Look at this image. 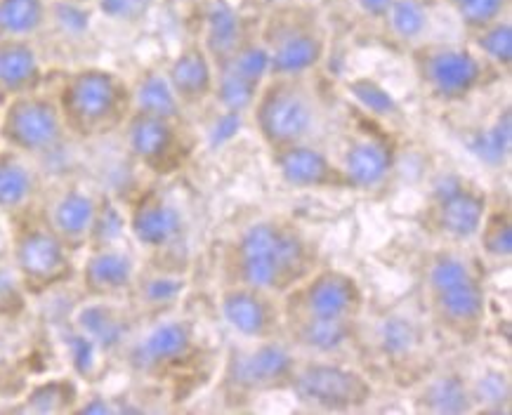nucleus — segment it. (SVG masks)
Here are the masks:
<instances>
[{
    "mask_svg": "<svg viewBox=\"0 0 512 415\" xmlns=\"http://www.w3.org/2000/svg\"><path fill=\"white\" fill-rule=\"evenodd\" d=\"M321 262L319 243L298 222L269 215L251 222L222 248V283H246L284 295Z\"/></svg>",
    "mask_w": 512,
    "mask_h": 415,
    "instance_id": "nucleus-1",
    "label": "nucleus"
},
{
    "mask_svg": "<svg viewBox=\"0 0 512 415\" xmlns=\"http://www.w3.org/2000/svg\"><path fill=\"white\" fill-rule=\"evenodd\" d=\"M482 258L463 246L430 250L420 269L423 300L430 324L444 340L470 347L479 342L489 321V293Z\"/></svg>",
    "mask_w": 512,
    "mask_h": 415,
    "instance_id": "nucleus-2",
    "label": "nucleus"
},
{
    "mask_svg": "<svg viewBox=\"0 0 512 415\" xmlns=\"http://www.w3.org/2000/svg\"><path fill=\"white\" fill-rule=\"evenodd\" d=\"M69 137L93 142L123 128L133 111L130 83L116 71L81 67L69 71L55 92Z\"/></svg>",
    "mask_w": 512,
    "mask_h": 415,
    "instance_id": "nucleus-3",
    "label": "nucleus"
},
{
    "mask_svg": "<svg viewBox=\"0 0 512 415\" xmlns=\"http://www.w3.org/2000/svg\"><path fill=\"white\" fill-rule=\"evenodd\" d=\"M255 133L269 149L314 142L324 104L310 76H269L251 111Z\"/></svg>",
    "mask_w": 512,
    "mask_h": 415,
    "instance_id": "nucleus-4",
    "label": "nucleus"
},
{
    "mask_svg": "<svg viewBox=\"0 0 512 415\" xmlns=\"http://www.w3.org/2000/svg\"><path fill=\"white\" fill-rule=\"evenodd\" d=\"M411 64L420 90L444 107L468 102L503 78L470 45L416 43Z\"/></svg>",
    "mask_w": 512,
    "mask_h": 415,
    "instance_id": "nucleus-5",
    "label": "nucleus"
},
{
    "mask_svg": "<svg viewBox=\"0 0 512 415\" xmlns=\"http://www.w3.org/2000/svg\"><path fill=\"white\" fill-rule=\"evenodd\" d=\"M128 366L152 380H187L201 375L208 349L194 321L185 316H159L123 349Z\"/></svg>",
    "mask_w": 512,
    "mask_h": 415,
    "instance_id": "nucleus-6",
    "label": "nucleus"
},
{
    "mask_svg": "<svg viewBox=\"0 0 512 415\" xmlns=\"http://www.w3.org/2000/svg\"><path fill=\"white\" fill-rule=\"evenodd\" d=\"M10 246L12 272L26 295H45L76 281V253L31 208L12 217Z\"/></svg>",
    "mask_w": 512,
    "mask_h": 415,
    "instance_id": "nucleus-7",
    "label": "nucleus"
},
{
    "mask_svg": "<svg viewBox=\"0 0 512 415\" xmlns=\"http://www.w3.org/2000/svg\"><path fill=\"white\" fill-rule=\"evenodd\" d=\"M300 354L284 338L246 342L232 347L222 361L220 394L227 401H251L267 394H288Z\"/></svg>",
    "mask_w": 512,
    "mask_h": 415,
    "instance_id": "nucleus-8",
    "label": "nucleus"
},
{
    "mask_svg": "<svg viewBox=\"0 0 512 415\" xmlns=\"http://www.w3.org/2000/svg\"><path fill=\"white\" fill-rule=\"evenodd\" d=\"M258 38L267 48L272 76H310L326 59L324 26L317 12L298 0L267 10Z\"/></svg>",
    "mask_w": 512,
    "mask_h": 415,
    "instance_id": "nucleus-9",
    "label": "nucleus"
},
{
    "mask_svg": "<svg viewBox=\"0 0 512 415\" xmlns=\"http://www.w3.org/2000/svg\"><path fill=\"white\" fill-rule=\"evenodd\" d=\"M288 394L312 411L354 413L373 404L376 385L347 359L303 357Z\"/></svg>",
    "mask_w": 512,
    "mask_h": 415,
    "instance_id": "nucleus-10",
    "label": "nucleus"
},
{
    "mask_svg": "<svg viewBox=\"0 0 512 415\" xmlns=\"http://www.w3.org/2000/svg\"><path fill=\"white\" fill-rule=\"evenodd\" d=\"M489 201V191L470 177L442 175L430 187L423 206V229L439 243L468 246L475 241Z\"/></svg>",
    "mask_w": 512,
    "mask_h": 415,
    "instance_id": "nucleus-11",
    "label": "nucleus"
},
{
    "mask_svg": "<svg viewBox=\"0 0 512 415\" xmlns=\"http://www.w3.org/2000/svg\"><path fill=\"white\" fill-rule=\"evenodd\" d=\"M126 227L137 248L161 260L159 267L182 272L189 225L173 199L159 189L140 191L126 213Z\"/></svg>",
    "mask_w": 512,
    "mask_h": 415,
    "instance_id": "nucleus-12",
    "label": "nucleus"
},
{
    "mask_svg": "<svg viewBox=\"0 0 512 415\" xmlns=\"http://www.w3.org/2000/svg\"><path fill=\"white\" fill-rule=\"evenodd\" d=\"M67 128L55 95L36 90L0 104V142L19 154L48 156L67 142Z\"/></svg>",
    "mask_w": 512,
    "mask_h": 415,
    "instance_id": "nucleus-13",
    "label": "nucleus"
},
{
    "mask_svg": "<svg viewBox=\"0 0 512 415\" xmlns=\"http://www.w3.org/2000/svg\"><path fill=\"white\" fill-rule=\"evenodd\" d=\"M284 312L321 321H359L366 312V293L354 274L319 265L284 295Z\"/></svg>",
    "mask_w": 512,
    "mask_h": 415,
    "instance_id": "nucleus-14",
    "label": "nucleus"
},
{
    "mask_svg": "<svg viewBox=\"0 0 512 415\" xmlns=\"http://www.w3.org/2000/svg\"><path fill=\"white\" fill-rule=\"evenodd\" d=\"M121 133L133 161L156 177L180 173L194 154V140L187 121H170V118L130 111Z\"/></svg>",
    "mask_w": 512,
    "mask_h": 415,
    "instance_id": "nucleus-15",
    "label": "nucleus"
},
{
    "mask_svg": "<svg viewBox=\"0 0 512 415\" xmlns=\"http://www.w3.org/2000/svg\"><path fill=\"white\" fill-rule=\"evenodd\" d=\"M218 309L239 340L260 342L284 338V298L246 283H222Z\"/></svg>",
    "mask_w": 512,
    "mask_h": 415,
    "instance_id": "nucleus-16",
    "label": "nucleus"
},
{
    "mask_svg": "<svg viewBox=\"0 0 512 415\" xmlns=\"http://www.w3.org/2000/svg\"><path fill=\"white\" fill-rule=\"evenodd\" d=\"M269 76L267 48L258 36L246 38L215 64L213 100L229 114H248Z\"/></svg>",
    "mask_w": 512,
    "mask_h": 415,
    "instance_id": "nucleus-17",
    "label": "nucleus"
},
{
    "mask_svg": "<svg viewBox=\"0 0 512 415\" xmlns=\"http://www.w3.org/2000/svg\"><path fill=\"white\" fill-rule=\"evenodd\" d=\"M340 168L350 182V191H380L397 168V147L392 137L376 128H364L347 137Z\"/></svg>",
    "mask_w": 512,
    "mask_h": 415,
    "instance_id": "nucleus-18",
    "label": "nucleus"
},
{
    "mask_svg": "<svg viewBox=\"0 0 512 415\" xmlns=\"http://www.w3.org/2000/svg\"><path fill=\"white\" fill-rule=\"evenodd\" d=\"M269 158L288 187L300 191H350V182H347L338 158H331L328 151L314 142L269 149Z\"/></svg>",
    "mask_w": 512,
    "mask_h": 415,
    "instance_id": "nucleus-19",
    "label": "nucleus"
},
{
    "mask_svg": "<svg viewBox=\"0 0 512 415\" xmlns=\"http://www.w3.org/2000/svg\"><path fill=\"white\" fill-rule=\"evenodd\" d=\"M364 326L359 321H321L286 316L284 340L300 357L347 359L364 347Z\"/></svg>",
    "mask_w": 512,
    "mask_h": 415,
    "instance_id": "nucleus-20",
    "label": "nucleus"
},
{
    "mask_svg": "<svg viewBox=\"0 0 512 415\" xmlns=\"http://www.w3.org/2000/svg\"><path fill=\"white\" fill-rule=\"evenodd\" d=\"M140 267L123 246H97L85 250L76 279L88 300H128Z\"/></svg>",
    "mask_w": 512,
    "mask_h": 415,
    "instance_id": "nucleus-21",
    "label": "nucleus"
},
{
    "mask_svg": "<svg viewBox=\"0 0 512 415\" xmlns=\"http://www.w3.org/2000/svg\"><path fill=\"white\" fill-rule=\"evenodd\" d=\"M100 196L83 189L81 184H67L57 191L43 210V220L64 241L71 253H83L90 246L95 229Z\"/></svg>",
    "mask_w": 512,
    "mask_h": 415,
    "instance_id": "nucleus-22",
    "label": "nucleus"
},
{
    "mask_svg": "<svg viewBox=\"0 0 512 415\" xmlns=\"http://www.w3.org/2000/svg\"><path fill=\"white\" fill-rule=\"evenodd\" d=\"M163 74L185 111L201 109L203 104L213 100L215 64L199 41L189 43L177 52L163 69Z\"/></svg>",
    "mask_w": 512,
    "mask_h": 415,
    "instance_id": "nucleus-23",
    "label": "nucleus"
},
{
    "mask_svg": "<svg viewBox=\"0 0 512 415\" xmlns=\"http://www.w3.org/2000/svg\"><path fill=\"white\" fill-rule=\"evenodd\" d=\"M74 324L100 354L123 352L133 340V319L118 300H88L76 312Z\"/></svg>",
    "mask_w": 512,
    "mask_h": 415,
    "instance_id": "nucleus-24",
    "label": "nucleus"
},
{
    "mask_svg": "<svg viewBox=\"0 0 512 415\" xmlns=\"http://www.w3.org/2000/svg\"><path fill=\"white\" fill-rule=\"evenodd\" d=\"M416 411L423 413H475L470 375L458 368H437L423 373L413 390Z\"/></svg>",
    "mask_w": 512,
    "mask_h": 415,
    "instance_id": "nucleus-25",
    "label": "nucleus"
},
{
    "mask_svg": "<svg viewBox=\"0 0 512 415\" xmlns=\"http://www.w3.org/2000/svg\"><path fill=\"white\" fill-rule=\"evenodd\" d=\"M45 69L34 41L0 38V104L10 97L43 90Z\"/></svg>",
    "mask_w": 512,
    "mask_h": 415,
    "instance_id": "nucleus-26",
    "label": "nucleus"
},
{
    "mask_svg": "<svg viewBox=\"0 0 512 415\" xmlns=\"http://www.w3.org/2000/svg\"><path fill=\"white\" fill-rule=\"evenodd\" d=\"M41 180L29 156L3 147L0 149V213L15 217L34 208Z\"/></svg>",
    "mask_w": 512,
    "mask_h": 415,
    "instance_id": "nucleus-27",
    "label": "nucleus"
},
{
    "mask_svg": "<svg viewBox=\"0 0 512 415\" xmlns=\"http://www.w3.org/2000/svg\"><path fill=\"white\" fill-rule=\"evenodd\" d=\"M187 291V276L185 272H177V269L166 267H154V272H140L137 281L130 291L128 300L135 302V309L149 314L152 319L166 316L177 302L182 300V295Z\"/></svg>",
    "mask_w": 512,
    "mask_h": 415,
    "instance_id": "nucleus-28",
    "label": "nucleus"
},
{
    "mask_svg": "<svg viewBox=\"0 0 512 415\" xmlns=\"http://www.w3.org/2000/svg\"><path fill=\"white\" fill-rule=\"evenodd\" d=\"M246 38H251V34H248L244 17L225 0H213L208 10L203 12L199 41L201 48L213 59V64H218L229 52L239 48Z\"/></svg>",
    "mask_w": 512,
    "mask_h": 415,
    "instance_id": "nucleus-29",
    "label": "nucleus"
},
{
    "mask_svg": "<svg viewBox=\"0 0 512 415\" xmlns=\"http://www.w3.org/2000/svg\"><path fill=\"white\" fill-rule=\"evenodd\" d=\"M423 342V328L404 314H390L383 321H378L376 338H373V345L378 347L380 357L390 361L392 366L416 361L418 352L423 349Z\"/></svg>",
    "mask_w": 512,
    "mask_h": 415,
    "instance_id": "nucleus-30",
    "label": "nucleus"
},
{
    "mask_svg": "<svg viewBox=\"0 0 512 415\" xmlns=\"http://www.w3.org/2000/svg\"><path fill=\"white\" fill-rule=\"evenodd\" d=\"M130 95H133V111L170 118V121H187V111L177 102L163 69H144L135 83H130Z\"/></svg>",
    "mask_w": 512,
    "mask_h": 415,
    "instance_id": "nucleus-31",
    "label": "nucleus"
},
{
    "mask_svg": "<svg viewBox=\"0 0 512 415\" xmlns=\"http://www.w3.org/2000/svg\"><path fill=\"white\" fill-rule=\"evenodd\" d=\"M479 258L494 265H510L512 260V210L508 201H489L479 232L475 236Z\"/></svg>",
    "mask_w": 512,
    "mask_h": 415,
    "instance_id": "nucleus-32",
    "label": "nucleus"
},
{
    "mask_svg": "<svg viewBox=\"0 0 512 415\" xmlns=\"http://www.w3.org/2000/svg\"><path fill=\"white\" fill-rule=\"evenodd\" d=\"M50 0H0V38L34 41L48 29Z\"/></svg>",
    "mask_w": 512,
    "mask_h": 415,
    "instance_id": "nucleus-33",
    "label": "nucleus"
},
{
    "mask_svg": "<svg viewBox=\"0 0 512 415\" xmlns=\"http://www.w3.org/2000/svg\"><path fill=\"white\" fill-rule=\"evenodd\" d=\"M78 401H81V390L71 378H50L45 382L31 387L22 397L19 413H41V415H57V413H74Z\"/></svg>",
    "mask_w": 512,
    "mask_h": 415,
    "instance_id": "nucleus-34",
    "label": "nucleus"
},
{
    "mask_svg": "<svg viewBox=\"0 0 512 415\" xmlns=\"http://www.w3.org/2000/svg\"><path fill=\"white\" fill-rule=\"evenodd\" d=\"M430 12V0H390L383 24L395 41L413 48L428 31Z\"/></svg>",
    "mask_w": 512,
    "mask_h": 415,
    "instance_id": "nucleus-35",
    "label": "nucleus"
},
{
    "mask_svg": "<svg viewBox=\"0 0 512 415\" xmlns=\"http://www.w3.org/2000/svg\"><path fill=\"white\" fill-rule=\"evenodd\" d=\"M468 45L477 52L489 67H494L501 76L510 74L512 67V24L510 17L496 19L482 29L468 31Z\"/></svg>",
    "mask_w": 512,
    "mask_h": 415,
    "instance_id": "nucleus-36",
    "label": "nucleus"
},
{
    "mask_svg": "<svg viewBox=\"0 0 512 415\" xmlns=\"http://www.w3.org/2000/svg\"><path fill=\"white\" fill-rule=\"evenodd\" d=\"M470 392L475 413L510 411V375L501 368L487 366L477 375H470Z\"/></svg>",
    "mask_w": 512,
    "mask_h": 415,
    "instance_id": "nucleus-37",
    "label": "nucleus"
},
{
    "mask_svg": "<svg viewBox=\"0 0 512 415\" xmlns=\"http://www.w3.org/2000/svg\"><path fill=\"white\" fill-rule=\"evenodd\" d=\"M510 133V107H503L496 121L491 123L489 128H484L482 133L475 135L472 151H475L484 163L501 166L503 161H508L510 154Z\"/></svg>",
    "mask_w": 512,
    "mask_h": 415,
    "instance_id": "nucleus-38",
    "label": "nucleus"
},
{
    "mask_svg": "<svg viewBox=\"0 0 512 415\" xmlns=\"http://www.w3.org/2000/svg\"><path fill=\"white\" fill-rule=\"evenodd\" d=\"M442 3L458 17L465 31L482 29L496 19L508 17L510 0H442Z\"/></svg>",
    "mask_w": 512,
    "mask_h": 415,
    "instance_id": "nucleus-39",
    "label": "nucleus"
},
{
    "mask_svg": "<svg viewBox=\"0 0 512 415\" xmlns=\"http://www.w3.org/2000/svg\"><path fill=\"white\" fill-rule=\"evenodd\" d=\"M97 15L118 26L144 24L156 8V0H93Z\"/></svg>",
    "mask_w": 512,
    "mask_h": 415,
    "instance_id": "nucleus-40",
    "label": "nucleus"
},
{
    "mask_svg": "<svg viewBox=\"0 0 512 415\" xmlns=\"http://www.w3.org/2000/svg\"><path fill=\"white\" fill-rule=\"evenodd\" d=\"M24 288H22V283L17 281V276H12V279H8V276L5 274H0V309H8V307H12V302H17L19 305V300L24 298Z\"/></svg>",
    "mask_w": 512,
    "mask_h": 415,
    "instance_id": "nucleus-41",
    "label": "nucleus"
},
{
    "mask_svg": "<svg viewBox=\"0 0 512 415\" xmlns=\"http://www.w3.org/2000/svg\"><path fill=\"white\" fill-rule=\"evenodd\" d=\"M74 413H116V404L104 394H93V397H81Z\"/></svg>",
    "mask_w": 512,
    "mask_h": 415,
    "instance_id": "nucleus-42",
    "label": "nucleus"
},
{
    "mask_svg": "<svg viewBox=\"0 0 512 415\" xmlns=\"http://www.w3.org/2000/svg\"><path fill=\"white\" fill-rule=\"evenodd\" d=\"M350 3L366 19H371V22H383V17H385V12H387V5H390V0H350Z\"/></svg>",
    "mask_w": 512,
    "mask_h": 415,
    "instance_id": "nucleus-43",
    "label": "nucleus"
},
{
    "mask_svg": "<svg viewBox=\"0 0 512 415\" xmlns=\"http://www.w3.org/2000/svg\"><path fill=\"white\" fill-rule=\"evenodd\" d=\"M253 5H258L260 10H274V8H281V5H288V3H295V0H251Z\"/></svg>",
    "mask_w": 512,
    "mask_h": 415,
    "instance_id": "nucleus-44",
    "label": "nucleus"
},
{
    "mask_svg": "<svg viewBox=\"0 0 512 415\" xmlns=\"http://www.w3.org/2000/svg\"><path fill=\"white\" fill-rule=\"evenodd\" d=\"M74 3H83L85 5V3H93V0H74Z\"/></svg>",
    "mask_w": 512,
    "mask_h": 415,
    "instance_id": "nucleus-45",
    "label": "nucleus"
},
{
    "mask_svg": "<svg viewBox=\"0 0 512 415\" xmlns=\"http://www.w3.org/2000/svg\"><path fill=\"white\" fill-rule=\"evenodd\" d=\"M0 401H3V397H0Z\"/></svg>",
    "mask_w": 512,
    "mask_h": 415,
    "instance_id": "nucleus-46",
    "label": "nucleus"
}]
</instances>
